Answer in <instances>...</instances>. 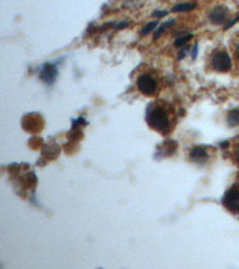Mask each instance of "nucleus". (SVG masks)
<instances>
[{"mask_svg":"<svg viewBox=\"0 0 239 269\" xmlns=\"http://www.w3.org/2000/svg\"><path fill=\"white\" fill-rule=\"evenodd\" d=\"M196 54H197V44H195V46H194V52H193V55H191V57L195 59L196 58Z\"/></svg>","mask_w":239,"mask_h":269,"instance_id":"obj_14","label":"nucleus"},{"mask_svg":"<svg viewBox=\"0 0 239 269\" xmlns=\"http://www.w3.org/2000/svg\"><path fill=\"white\" fill-rule=\"evenodd\" d=\"M224 205L229 211L239 212V189H230L224 196Z\"/></svg>","mask_w":239,"mask_h":269,"instance_id":"obj_4","label":"nucleus"},{"mask_svg":"<svg viewBox=\"0 0 239 269\" xmlns=\"http://www.w3.org/2000/svg\"><path fill=\"white\" fill-rule=\"evenodd\" d=\"M207 152H206L205 149L202 147H194L190 152V158L193 159L194 162H197V163H202L207 159Z\"/></svg>","mask_w":239,"mask_h":269,"instance_id":"obj_7","label":"nucleus"},{"mask_svg":"<svg viewBox=\"0 0 239 269\" xmlns=\"http://www.w3.org/2000/svg\"><path fill=\"white\" fill-rule=\"evenodd\" d=\"M227 122L230 126H238L239 125V109H232L231 111H229L227 115Z\"/></svg>","mask_w":239,"mask_h":269,"instance_id":"obj_9","label":"nucleus"},{"mask_svg":"<svg viewBox=\"0 0 239 269\" xmlns=\"http://www.w3.org/2000/svg\"><path fill=\"white\" fill-rule=\"evenodd\" d=\"M166 14H167L166 11H155V12L152 13V16H153V17H157V18H158V17H164V16H166Z\"/></svg>","mask_w":239,"mask_h":269,"instance_id":"obj_13","label":"nucleus"},{"mask_svg":"<svg viewBox=\"0 0 239 269\" xmlns=\"http://www.w3.org/2000/svg\"><path fill=\"white\" fill-rule=\"evenodd\" d=\"M209 19L213 24H224L229 20V10L224 6H217L209 13Z\"/></svg>","mask_w":239,"mask_h":269,"instance_id":"obj_5","label":"nucleus"},{"mask_svg":"<svg viewBox=\"0 0 239 269\" xmlns=\"http://www.w3.org/2000/svg\"><path fill=\"white\" fill-rule=\"evenodd\" d=\"M57 76H58L57 67L51 64L44 65V67L40 73L41 79H42L44 83H47V84H53V83L55 82V79H57Z\"/></svg>","mask_w":239,"mask_h":269,"instance_id":"obj_6","label":"nucleus"},{"mask_svg":"<svg viewBox=\"0 0 239 269\" xmlns=\"http://www.w3.org/2000/svg\"><path fill=\"white\" fill-rule=\"evenodd\" d=\"M171 24H173V20H167V22H165L164 24H161L160 26H159L158 30H156V32H155V38H158L159 35L166 30V28H169Z\"/></svg>","mask_w":239,"mask_h":269,"instance_id":"obj_10","label":"nucleus"},{"mask_svg":"<svg viewBox=\"0 0 239 269\" xmlns=\"http://www.w3.org/2000/svg\"><path fill=\"white\" fill-rule=\"evenodd\" d=\"M236 161L239 163V147L237 149V151H236Z\"/></svg>","mask_w":239,"mask_h":269,"instance_id":"obj_15","label":"nucleus"},{"mask_svg":"<svg viewBox=\"0 0 239 269\" xmlns=\"http://www.w3.org/2000/svg\"><path fill=\"white\" fill-rule=\"evenodd\" d=\"M158 24V22L157 20H155V22H151V23H149V24H147L145 28L143 29V31H141V34L143 35H147V34H150V32L155 30V28L156 26H157Z\"/></svg>","mask_w":239,"mask_h":269,"instance_id":"obj_12","label":"nucleus"},{"mask_svg":"<svg viewBox=\"0 0 239 269\" xmlns=\"http://www.w3.org/2000/svg\"><path fill=\"white\" fill-rule=\"evenodd\" d=\"M236 54H237V57L239 59V41H238V44H237V49H236Z\"/></svg>","mask_w":239,"mask_h":269,"instance_id":"obj_16","label":"nucleus"},{"mask_svg":"<svg viewBox=\"0 0 239 269\" xmlns=\"http://www.w3.org/2000/svg\"><path fill=\"white\" fill-rule=\"evenodd\" d=\"M137 84L140 92L144 94H152L157 90V82L149 75H143L139 77Z\"/></svg>","mask_w":239,"mask_h":269,"instance_id":"obj_3","label":"nucleus"},{"mask_svg":"<svg viewBox=\"0 0 239 269\" xmlns=\"http://www.w3.org/2000/svg\"><path fill=\"white\" fill-rule=\"evenodd\" d=\"M191 37V35H187V36H182V37H178L177 40L175 41V46L177 47V48H182V47H184V44L188 42L189 38Z\"/></svg>","mask_w":239,"mask_h":269,"instance_id":"obj_11","label":"nucleus"},{"mask_svg":"<svg viewBox=\"0 0 239 269\" xmlns=\"http://www.w3.org/2000/svg\"><path fill=\"white\" fill-rule=\"evenodd\" d=\"M231 58L226 52H218L217 54L213 55L212 59V66L214 70L219 71V72H227L231 69Z\"/></svg>","mask_w":239,"mask_h":269,"instance_id":"obj_2","label":"nucleus"},{"mask_svg":"<svg viewBox=\"0 0 239 269\" xmlns=\"http://www.w3.org/2000/svg\"><path fill=\"white\" fill-rule=\"evenodd\" d=\"M147 122L156 131L165 133L170 128V121L161 108H155L147 115Z\"/></svg>","mask_w":239,"mask_h":269,"instance_id":"obj_1","label":"nucleus"},{"mask_svg":"<svg viewBox=\"0 0 239 269\" xmlns=\"http://www.w3.org/2000/svg\"><path fill=\"white\" fill-rule=\"evenodd\" d=\"M195 7L196 4H191V2H181V4H177L176 6H173L171 10H172V12H185V11H190Z\"/></svg>","mask_w":239,"mask_h":269,"instance_id":"obj_8","label":"nucleus"}]
</instances>
